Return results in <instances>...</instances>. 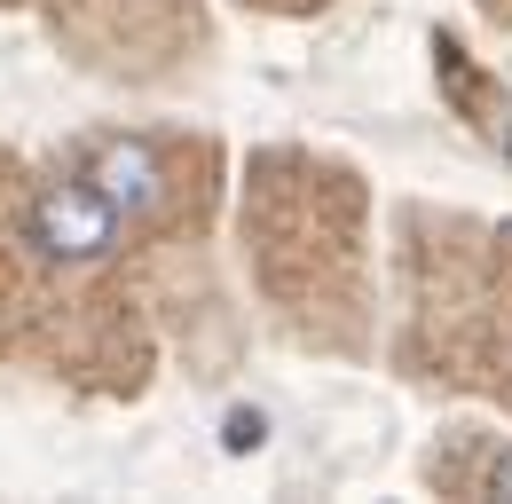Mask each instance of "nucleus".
<instances>
[{"label":"nucleus","instance_id":"obj_2","mask_svg":"<svg viewBox=\"0 0 512 504\" xmlns=\"http://www.w3.org/2000/svg\"><path fill=\"white\" fill-rule=\"evenodd\" d=\"M95 189H103V197H111V205H150V197H158V166H150V150H127V142H119V150H103V158H95Z\"/></svg>","mask_w":512,"mask_h":504},{"label":"nucleus","instance_id":"obj_1","mask_svg":"<svg viewBox=\"0 0 512 504\" xmlns=\"http://www.w3.org/2000/svg\"><path fill=\"white\" fill-rule=\"evenodd\" d=\"M24 237L48 252V260H103L111 237H119V205L103 197L95 182H56L32 197V213H24Z\"/></svg>","mask_w":512,"mask_h":504}]
</instances>
